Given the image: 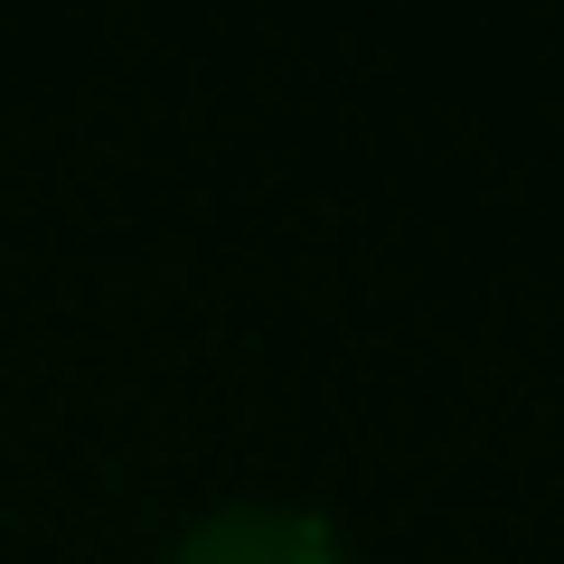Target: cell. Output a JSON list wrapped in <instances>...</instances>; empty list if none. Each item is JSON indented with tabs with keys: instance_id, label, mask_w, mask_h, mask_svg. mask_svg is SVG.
<instances>
[{
	"instance_id": "obj_1",
	"label": "cell",
	"mask_w": 564,
	"mask_h": 564,
	"mask_svg": "<svg viewBox=\"0 0 564 564\" xmlns=\"http://www.w3.org/2000/svg\"><path fill=\"white\" fill-rule=\"evenodd\" d=\"M170 564H339V545L321 518H292V508H226V518L188 527Z\"/></svg>"
}]
</instances>
